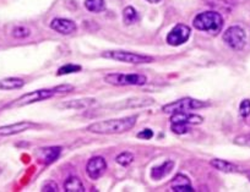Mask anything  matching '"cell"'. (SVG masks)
I'll return each instance as SVG.
<instances>
[{"label": "cell", "mask_w": 250, "mask_h": 192, "mask_svg": "<svg viewBox=\"0 0 250 192\" xmlns=\"http://www.w3.org/2000/svg\"><path fill=\"white\" fill-rule=\"evenodd\" d=\"M102 58L109 60H115V61L126 62V64H150L152 62L153 58L148 57V55L139 54V53L133 52H125V50H107V52L102 53Z\"/></svg>", "instance_id": "3957f363"}, {"label": "cell", "mask_w": 250, "mask_h": 192, "mask_svg": "<svg viewBox=\"0 0 250 192\" xmlns=\"http://www.w3.org/2000/svg\"><path fill=\"white\" fill-rule=\"evenodd\" d=\"M14 38H18V39H23V38H27L31 35L30 28L25 27V26H16L14 27L13 32H11Z\"/></svg>", "instance_id": "d4e9b609"}, {"label": "cell", "mask_w": 250, "mask_h": 192, "mask_svg": "<svg viewBox=\"0 0 250 192\" xmlns=\"http://www.w3.org/2000/svg\"><path fill=\"white\" fill-rule=\"evenodd\" d=\"M136 124V116H126L120 119H110L96 121L88 125L86 130L88 133L98 134V135H114V134H124L131 130Z\"/></svg>", "instance_id": "6da1fadb"}, {"label": "cell", "mask_w": 250, "mask_h": 192, "mask_svg": "<svg viewBox=\"0 0 250 192\" xmlns=\"http://www.w3.org/2000/svg\"><path fill=\"white\" fill-rule=\"evenodd\" d=\"M172 124H185V125H200L204 122V117L198 114H187V112L173 113L170 116Z\"/></svg>", "instance_id": "8fae6325"}, {"label": "cell", "mask_w": 250, "mask_h": 192, "mask_svg": "<svg viewBox=\"0 0 250 192\" xmlns=\"http://www.w3.org/2000/svg\"><path fill=\"white\" fill-rule=\"evenodd\" d=\"M104 82L112 86H144L147 83V77L143 74L113 73L104 76Z\"/></svg>", "instance_id": "277c9868"}, {"label": "cell", "mask_w": 250, "mask_h": 192, "mask_svg": "<svg viewBox=\"0 0 250 192\" xmlns=\"http://www.w3.org/2000/svg\"><path fill=\"white\" fill-rule=\"evenodd\" d=\"M25 86V81L18 77H8L0 80V90H19Z\"/></svg>", "instance_id": "ffe728a7"}, {"label": "cell", "mask_w": 250, "mask_h": 192, "mask_svg": "<svg viewBox=\"0 0 250 192\" xmlns=\"http://www.w3.org/2000/svg\"><path fill=\"white\" fill-rule=\"evenodd\" d=\"M35 126V124L31 121H19L15 124L5 125V126L0 127V136H13L18 134L27 131Z\"/></svg>", "instance_id": "4fadbf2b"}, {"label": "cell", "mask_w": 250, "mask_h": 192, "mask_svg": "<svg viewBox=\"0 0 250 192\" xmlns=\"http://www.w3.org/2000/svg\"><path fill=\"white\" fill-rule=\"evenodd\" d=\"M172 191L174 192H191L194 191L189 177L183 174H178L172 181Z\"/></svg>", "instance_id": "9a60e30c"}, {"label": "cell", "mask_w": 250, "mask_h": 192, "mask_svg": "<svg viewBox=\"0 0 250 192\" xmlns=\"http://www.w3.org/2000/svg\"><path fill=\"white\" fill-rule=\"evenodd\" d=\"M147 1L151 4H157V3H160L161 0H147Z\"/></svg>", "instance_id": "1f68e13d"}, {"label": "cell", "mask_w": 250, "mask_h": 192, "mask_svg": "<svg viewBox=\"0 0 250 192\" xmlns=\"http://www.w3.org/2000/svg\"><path fill=\"white\" fill-rule=\"evenodd\" d=\"M170 130H172L174 134H177V135H184V134L189 133L190 129H189V126L185 124H172Z\"/></svg>", "instance_id": "4316f807"}, {"label": "cell", "mask_w": 250, "mask_h": 192, "mask_svg": "<svg viewBox=\"0 0 250 192\" xmlns=\"http://www.w3.org/2000/svg\"><path fill=\"white\" fill-rule=\"evenodd\" d=\"M85 8L91 13H101L105 9L104 0H85Z\"/></svg>", "instance_id": "7402d4cb"}, {"label": "cell", "mask_w": 250, "mask_h": 192, "mask_svg": "<svg viewBox=\"0 0 250 192\" xmlns=\"http://www.w3.org/2000/svg\"><path fill=\"white\" fill-rule=\"evenodd\" d=\"M64 190L66 192H85V186L78 176H70L64 182Z\"/></svg>", "instance_id": "d6986e66"}, {"label": "cell", "mask_w": 250, "mask_h": 192, "mask_svg": "<svg viewBox=\"0 0 250 192\" xmlns=\"http://www.w3.org/2000/svg\"><path fill=\"white\" fill-rule=\"evenodd\" d=\"M55 95H58L55 87L32 91V92H28V93H26V95L21 96L20 98H18V99L14 100L13 103H10L8 107L9 108L25 107V105H30V104H33V103L41 102V100L49 99V98H52L53 96H55Z\"/></svg>", "instance_id": "5b68a950"}, {"label": "cell", "mask_w": 250, "mask_h": 192, "mask_svg": "<svg viewBox=\"0 0 250 192\" xmlns=\"http://www.w3.org/2000/svg\"><path fill=\"white\" fill-rule=\"evenodd\" d=\"M58 95H62V93H69L74 90V86L71 85H60L55 87Z\"/></svg>", "instance_id": "f546056e"}, {"label": "cell", "mask_w": 250, "mask_h": 192, "mask_svg": "<svg viewBox=\"0 0 250 192\" xmlns=\"http://www.w3.org/2000/svg\"><path fill=\"white\" fill-rule=\"evenodd\" d=\"M62 148L60 146H52V147L41 148L37 153V157L41 163L45 165H49L54 163L55 160L59 158L60 153H62Z\"/></svg>", "instance_id": "7c38bea8"}, {"label": "cell", "mask_w": 250, "mask_h": 192, "mask_svg": "<svg viewBox=\"0 0 250 192\" xmlns=\"http://www.w3.org/2000/svg\"><path fill=\"white\" fill-rule=\"evenodd\" d=\"M239 114L242 117H248L250 115V99H243L239 105Z\"/></svg>", "instance_id": "484cf974"}, {"label": "cell", "mask_w": 250, "mask_h": 192, "mask_svg": "<svg viewBox=\"0 0 250 192\" xmlns=\"http://www.w3.org/2000/svg\"><path fill=\"white\" fill-rule=\"evenodd\" d=\"M245 174H247V177H248V179L250 180V170H249V172H247V173H245Z\"/></svg>", "instance_id": "d6a6232c"}, {"label": "cell", "mask_w": 250, "mask_h": 192, "mask_svg": "<svg viewBox=\"0 0 250 192\" xmlns=\"http://www.w3.org/2000/svg\"><path fill=\"white\" fill-rule=\"evenodd\" d=\"M138 137L144 138V140H151L153 137V131L151 129H145L138 134Z\"/></svg>", "instance_id": "4dcf8cb0"}, {"label": "cell", "mask_w": 250, "mask_h": 192, "mask_svg": "<svg viewBox=\"0 0 250 192\" xmlns=\"http://www.w3.org/2000/svg\"><path fill=\"white\" fill-rule=\"evenodd\" d=\"M96 102L97 100L95 98H81V99L68 100L62 104V107L68 108V109H85V108L96 104Z\"/></svg>", "instance_id": "ac0fdd59"}, {"label": "cell", "mask_w": 250, "mask_h": 192, "mask_svg": "<svg viewBox=\"0 0 250 192\" xmlns=\"http://www.w3.org/2000/svg\"><path fill=\"white\" fill-rule=\"evenodd\" d=\"M210 164L215 168L216 170L222 173H237L239 172V168L233 163L228 162V160L218 159V158H213L210 160Z\"/></svg>", "instance_id": "e0dca14e"}, {"label": "cell", "mask_w": 250, "mask_h": 192, "mask_svg": "<svg viewBox=\"0 0 250 192\" xmlns=\"http://www.w3.org/2000/svg\"><path fill=\"white\" fill-rule=\"evenodd\" d=\"M81 71L80 65H75V64H66V65H62L58 69L57 75L62 76V75H69V74H75Z\"/></svg>", "instance_id": "603a6c76"}, {"label": "cell", "mask_w": 250, "mask_h": 192, "mask_svg": "<svg viewBox=\"0 0 250 192\" xmlns=\"http://www.w3.org/2000/svg\"><path fill=\"white\" fill-rule=\"evenodd\" d=\"M50 28L54 30L55 32L60 33V35L68 36L75 32L78 30V26L74 21L69 20V19H54L50 22Z\"/></svg>", "instance_id": "30bf717a"}, {"label": "cell", "mask_w": 250, "mask_h": 192, "mask_svg": "<svg viewBox=\"0 0 250 192\" xmlns=\"http://www.w3.org/2000/svg\"><path fill=\"white\" fill-rule=\"evenodd\" d=\"M223 18L216 11H205L195 16L193 25L196 30L204 31L210 35H218L223 28Z\"/></svg>", "instance_id": "7a4b0ae2"}, {"label": "cell", "mask_w": 250, "mask_h": 192, "mask_svg": "<svg viewBox=\"0 0 250 192\" xmlns=\"http://www.w3.org/2000/svg\"><path fill=\"white\" fill-rule=\"evenodd\" d=\"M208 103L203 102V100L194 99V98H183V99H178L175 102L169 103V104H166L162 108L163 113L166 114H173V113L177 112H188V110H195L200 109V108L208 107Z\"/></svg>", "instance_id": "8992f818"}, {"label": "cell", "mask_w": 250, "mask_h": 192, "mask_svg": "<svg viewBox=\"0 0 250 192\" xmlns=\"http://www.w3.org/2000/svg\"><path fill=\"white\" fill-rule=\"evenodd\" d=\"M42 191L57 192V191H59V190H58V185L55 184L54 181H52V180H48V181H45L44 184L42 185Z\"/></svg>", "instance_id": "f1b7e54d"}, {"label": "cell", "mask_w": 250, "mask_h": 192, "mask_svg": "<svg viewBox=\"0 0 250 192\" xmlns=\"http://www.w3.org/2000/svg\"><path fill=\"white\" fill-rule=\"evenodd\" d=\"M175 163L173 160H166L162 164L157 165V167H153L152 170H151V177L153 180H161L163 177L167 176L170 172L174 168Z\"/></svg>", "instance_id": "2e32d148"}, {"label": "cell", "mask_w": 250, "mask_h": 192, "mask_svg": "<svg viewBox=\"0 0 250 192\" xmlns=\"http://www.w3.org/2000/svg\"><path fill=\"white\" fill-rule=\"evenodd\" d=\"M233 142H234V145H237V146H242V147H249L250 148V134H248V135L237 136Z\"/></svg>", "instance_id": "83f0119b"}, {"label": "cell", "mask_w": 250, "mask_h": 192, "mask_svg": "<svg viewBox=\"0 0 250 192\" xmlns=\"http://www.w3.org/2000/svg\"><path fill=\"white\" fill-rule=\"evenodd\" d=\"M139 19L140 18H139L138 11H136L133 6H126V8L123 10V21H124V23L126 26L134 25V23L138 22Z\"/></svg>", "instance_id": "44dd1931"}, {"label": "cell", "mask_w": 250, "mask_h": 192, "mask_svg": "<svg viewBox=\"0 0 250 192\" xmlns=\"http://www.w3.org/2000/svg\"><path fill=\"white\" fill-rule=\"evenodd\" d=\"M156 100L151 97H133L129 98L126 100H123L120 105H114V108L117 109H130V108H144L148 107V105H152Z\"/></svg>", "instance_id": "5bb4252c"}, {"label": "cell", "mask_w": 250, "mask_h": 192, "mask_svg": "<svg viewBox=\"0 0 250 192\" xmlns=\"http://www.w3.org/2000/svg\"><path fill=\"white\" fill-rule=\"evenodd\" d=\"M191 30L189 26L184 25V23H178L172 28L167 36V43L172 47H179V45L184 44L188 42L189 37H190Z\"/></svg>", "instance_id": "ba28073f"}, {"label": "cell", "mask_w": 250, "mask_h": 192, "mask_svg": "<svg viewBox=\"0 0 250 192\" xmlns=\"http://www.w3.org/2000/svg\"><path fill=\"white\" fill-rule=\"evenodd\" d=\"M107 170V162L103 157H93L91 158L86 165V173L90 176V179L98 180Z\"/></svg>", "instance_id": "9c48e42d"}, {"label": "cell", "mask_w": 250, "mask_h": 192, "mask_svg": "<svg viewBox=\"0 0 250 192\" xmlns=\"http://www.w3.org/2000/svg\"><path fill=\"white\" fill-rule=\"evenodd\" d=\"M223 42L233 50H242L247 45V33L240 26H232L223 33Z\"/></svg>", "instance_id": "52a82bcc"}, {"label": "cell", "mask_w": 250, "mask_h": 192, "mask_svg": "<svg viewBox=\"0 0 250 192\" xmlns=\"http://www.w3.org/2000/svg\"><path fill=\"white\" fill-rule=\"evenodd\" d=\"M117 163L122 167H128L134 162V154L130 152H123L117 157Z\"/></svg>", "instance_id": "cb8c5ba5"}]
</instances>
